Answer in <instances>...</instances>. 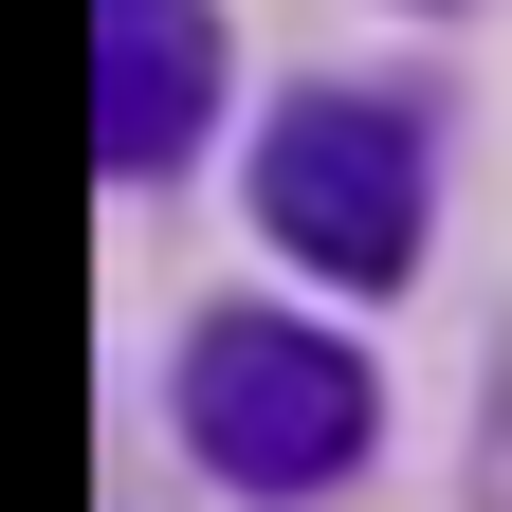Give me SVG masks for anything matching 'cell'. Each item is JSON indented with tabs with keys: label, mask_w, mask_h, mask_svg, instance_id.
I'll return each instance as SVG.
<instances>
[{
	"label": "cell",
	"mask_w": 512,
	"mask_h": 512,
	"mask_svg": "<svg viewBox=\"0 0 512 512\" xmlns=\"http://www.w3.org/2000/svg\"><path fill=\"white\" fill-rule=\"evenodd\" d=\"M183 439L238 476V494H311L366 458V366L330 330H293V311H220L202 348H183Z\"/></svg>",
	"instance_id": "1"
},
{
	"label": "cell",
	"mask_w": 512,
	"mask_h": 512,
	"mask_svg": "<svg viewBox=\"0 0 512 512\" xmlns=\"http://www.w3.org/2000/svg\"><path fill=\"white\" fill-rule=\"evenodd\" d=\"M256 220H275L311 275L384 293V275L421 256V128H403V110H366V92H293V110H275V147H256Z\"/></svg>",
	"instance_id": "2"
},
{
	"label": "cell",
	"mask_w": 512,
	"mask_h": 512,
	"mask_svg": "<svg viewBox=\"0 0 512 512\" xmlns=\"http://www.w3.org/2000/svg\"><path fill=\"white\" fill-rule=\"evenodd\" d=\"M202 92H220V55H202V19H110V92H92V128H110V165L147 183V165H183L202 147Z\"/></svg>",
	"instance_id": "3"
},
{
	"label": "cell",
	"mask_w": 512,
	"mask_h": 512,
	"mask_svg": "<svg viewBox=\"0 0 512 512\" xmlns=\"http://www.w3.org/2000/svg\"><path fill=\"white\" fill-rule=\"evenodd\" d=\"M110 19H165V0H110Z\"/></svg>",
	"instance_id": "4"
}]
</instances>
